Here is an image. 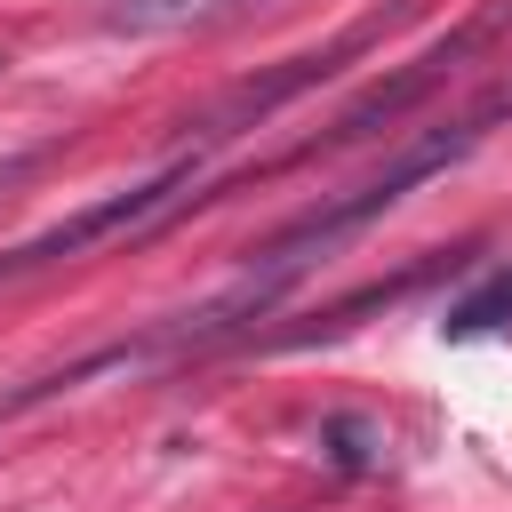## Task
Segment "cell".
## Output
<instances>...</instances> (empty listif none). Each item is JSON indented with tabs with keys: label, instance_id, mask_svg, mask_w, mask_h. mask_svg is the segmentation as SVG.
Instances as JSON below:
<instances>
[{
	"label": "cell",
	"instance_id": "2",
	"mask_svg": "<svg viewBox=\"0 0 512 512\" xmlns=\"http://www.w3.org/2000/svg\"><path fill=\"white\" fill-rule=\"evenodd\" d=\"M224 0H120L112 8V32H152V24H184V16H208Z\"/></svg>",
	"mask_w": 512,
	"mask_h": 512
},
{
	"label": "cell",
	"instance_id": "1",
	"mask_svg": "<svg viewBox=\"0 0 512 512\" xmlns=\"http://www.w3.org/2000/svg\"><path fill=\"white\" fill-rule=\"evenodd\" d=\"M192 184H200V152H192V160L152 168L144 184H120V192H104V200H88V208L56 216V224H40V232H32V240H16V248H0V280L48 272V264L88 256V248H104V240H136V232H152L176 200H192Z\"/></svg>",
	"mask_w": 512,
	"mask_h": 512
},
{
	"label": "cell",
	"instance_id": "3",
	"mask_svg": "<svg viewBox=\"0 0 512 512\" xmlns=\"http://www.w3.org/2000/svg\"><path fill=\"white\" fill-rule=\"evenodd\" d=\"M24 168H32V152H8V160H0V200H8V184H16Z\"/></svg>",
	"mask_w": 512,
	"mask_h": 512
}]
</instances>
